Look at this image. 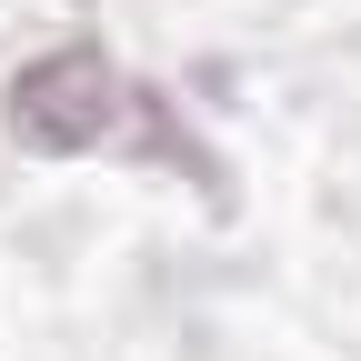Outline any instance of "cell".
<instances>
[{
    "label": "cell",
    "instance_id": "1",
    "mask_svg": "<svg viewBox=\"0 0 361 361\" xmlns=\"http://www.w3.org/2000/svg\"><path fill=\"white\" fill-rule=\"evenodd\" d=\"M0 121H11V141L40 151V161H80V151H161V161H191L211 180V161L191 151V130L161 90H141L101 40H61V51H40L11 71L0 90Z\"/></svg>",
    "mask_w": 361,
    "mask_h": 361
}]
</instances>
